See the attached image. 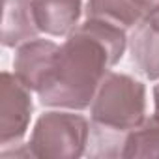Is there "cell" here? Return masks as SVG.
Returning a JSON list of instances; mask_svg holds the SVG:
<instances>
[{
  "label": "cell",
  "instance_id": "cell-10",
  "mask_svg": "<svg viewBox=\"0 0 159 159\" xmlns=\"http://www.w3.org/2000/svg\"><path fill=\"white\" fill-rule=\"evenodd\" d=\"M86 17L109 21L112 25L122 26L124 30L135 28L140 21H144L133 0H88Z\"/></svg>",
  "mask_w": 159,
  "mask_h": 159
},
{
  "label": "cell",
  "instance_id": "cell-13",
  "mask_svg": "<svg viewBox=\"0 0 159 159\" xmlns=\"http://www.w3.org/2000/svg\"><path fill=\"white\" fill-rule=\"evenodd\" d=\"M153 101H155V112H159V84L153 88Z\"/></svg>",
  "mask_w": 159,
  "mask_h": 159
},
{
  "label": "cell",
  "instance_id": "cell-4",
  "mask_svg": "<svg viewBox=\"0 0 159 159\" xmlns=\"http://www.w3.org/2000/svg\"><path fill=\"white\" fill-rule=\"evenodd\" d=\"M0 84V144L2 148L21 146L32 116V90L8 71L2 73Z\"/></svg>",
  "mask_w": 159,
  "mask_h": 159
},
{
  "label": "cell",
  "instance_id": "cell-3",
  "mask_svg": "<svg viewBox=\"0 0 159 159\" xmlns=\"http://www.w3.org/2000/svg\"><path fill=\"white\" fill-rule=\"evenodd\" d=\"M88 140L90 124L84 116L52 111L38 118L28 146L39 159H77L86 153Z\"/></svg>",
  "mask_w": 159,
  "mask_h": 159
},
{
  "label": "cell",
  "instance_id": "cell-6",
  "mask_svg": "<svg viewBox=\"0 0 159 159\" xmlns=\"http://www.w3.org/2000/svg\"><path fill=\"white\" fill-rule=\"evenodd\" d=\"M32 10L39 32L60 38L77 28L83 0H32Z\"/></svg>",
  "mask_w": 159,
  "mask_h": 159
},
{
  "label": "cell",
  "instance_id": "cell-9",
  "mask_svg": "<svg viewBox=\"0 0 159 159\" xmlns=\"http://www.w3.org/2000/svg\"><path fill=\"white\" fill-rule=\"evenodd\" d=\"M122 157L129 159H159V112L144 118L124 142Z\"/></svg>",
  "mask_w": 159,
  "mask_h": 159
},
{
  "label": "cell",
  "instance_id": "cell-2",
  "mask_svg": "<svg viewBox=\"0 0 159 159\" xmlns=\"http://www.w3.org/2000/svg\"><path fill=\"white\" fill-rule=\"evenodd\" d=\"M92 157H122L124 142L146 118V88L140 81L109 71L90 105Z\"/></svg>",
  "mask_w": 159,
  "mask_h": 159
},
{
  "label": "cell",
  "instance_id": "cell-7",
  "mask_svg": "<svg viewBox=\"0 0 159 159\" xmlns=\"http://www.w3.org/2000/svg\"><path fill=\"white\" fill-rule=\"evenodd\" d=\"M39 28L36 25L32 0H2V39L4 47H21L36 39Z\"/></svg>",
  "mask_w": 159,
  "mask_h": 159
},
{
  "label": "cell",
  "instance_id": "cell-1",
  "mask_svg": "<svg viewBox=\"0 0 159 159\" xmlns=\"http://www.w3.org/2000/svg\"><path fill=\"white\" fill-rule=\"evenodd\" d=\"M127 47L125 30L103 19L86 17L60 45L52 69L38 92L41 105L84 111Z\"/></svg>",
  "mask_w": 159,
  "mask_h": 159
},
{
  "label": "cell",
  "instance_id": "cell-11",
  "mask_svg": "<svg viewBox=\"0 0 159 159\" xmlns=\"http://www.w3.org/2000/svg\"><path fill=\"white\" fill-rule=\"evenodd\" d=\"M133 4L137 6V10L142 13V17L146 19L153 10L159 8V0H133Z\"/></svg>",
  "mask_w": 159,
  "mask_h": 159
},
{
  "label": "cell",
  "instance_id": "cell-5",
  "mask_svg": "<svg viewBox=\"0 0 159 159\" xmlns=\"http://www.w3.org/2000/svg\"><path fill=\"white\" fill-rule=\"evenodd\" d=\"M60 45L49 39H30L23 43L13 58L15 75L34 92H39L52 69Z\"/></svg>",
  "mask_w": 159,
  "mask_h": 159
},
{
  "label": "cell",
  "instance_id": "cell-8",
  "mask_svg": "<svg viewBox=\"0 0 159 159\" xmlns=\"http://www.w3.org/2000/svg\"><path fill=\"white\" fill-rule=\"evenodd\" d=\"M131 60L140 75L150 81L159 79V32L144 19L140 21L129 39Z\"/></svg>",
  "mask_w": 159,
  "mask_h": 159
},
{
  "label": "cell",
  "instance_id": "cell-12",
  "mask_svg": "<svg viewBox=\"0 0 159 159\" xmlns=\"http://www.w3.org/2000/svg\"><path fill=\"white\" fill-rule=\"evenodd\" d=\"M146 21H148V23H150L157 32H159V8H157V10H153V11L146 17Z\"/></svg>",
  "mask_w": 159,
  "mask_h": 159
}]
</instances>
